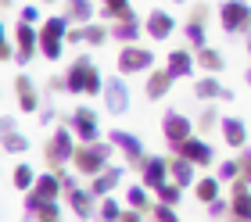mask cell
Masks as SVG:
<instances>
[{"label":"cell","mask_w":251,"mask_h":222,"mask_svg":"<svg viewBox=\"0 0 251 222\" xmlns=\"http://www.w3.org/2000/svg\"><path fill=\"white\" fill-rule=\"evenodd\" d=\"M65 75H68V93H75V97H79V93H83V97L104 93V79H100V72H97V65H94L90 54H79Z\"/></svg>","instance_id":"obj_1"},{"label":"cell","mask_w":251,"mask_h":222,"mask_svg":"<svg viewBox=\"0 0 251 222\" xmlns=\"http://www.w3.org/2000/svg\"><path fill=\"white\" fill-rule=\"evenodd\" d=\"M111 147H115L111 140H90V144H79V147H75V158H72V169L79 172V176H90V179H94L97 172L108 169Z\"/></svg>","instance_id":"obj_2"},{"label":"cell","mask_w":251,"mask_h":222,"mask_svg":"<svg viewBox=\"0 0 251 222\" xmlns=\"http://www.w3.org/2000/svg\"><path fill=\"white\" fill-rule=\"evenodd\" d=\"M68 29H72V18L61 15V18H47L40 25V54L47 61H58L65 54V43H68Z\"/></svg>","instance_id":"obj_3"},{"label":"cell","mask_w":251,"mask_h":222,"mask_svg":"<svg viewBox=\"0 0 251 222\" xmlns=\"http://www.w3.org/2000/svg\"><path fill=\"white\" fill-rule=\"evenodd\" d=\"M75 147H79V136L72 133V125H61V129H54V136L47 140V147H43V158H47L50 169L61 172L65 165H72Z\"/></svg>","instance_id":"obj_4"},{"label":"cell","mask_w":251,"mask_h":222,"mask_svg":"<svg viewBox=\"0 0 251 222\" xmlns=\"http://www.w3.org/2000/svg\"><path fill=\"white\" fill-rule=\"evenodd\" d=\"M219 25L226 36H241L251 29V7L244 0H223L219 4Z\"/></svg>","instance_id":"obj_5"},{"label":"cell","mask_w":251,"mask_h":222,"mask_svg":"<svg viewBox=\"0 0 251 222\" xmlns=\"http://www.w3.org/2000/svg\"><path fill=\"white\" fill-rule=\"evenodd\" d=\"M154 68V50H147L140 43H126L119 50V72L122 75H136V72H151Z\"/></svg>","instance_id":"obj_6"},{"label":"cell","mask_w":251,"mask_h":222,"mask_svg":"<svg viewBox=\"0 0 251 222\" xmlns=\"http://www.w3.org/2000/svg\"><path fill=\"white\" fill-rule=\"evenodd\" d=\"M68 125H72V133L79 136V144H90V140L100 136V122H97V111L86 108V104H79V108L68 115Z\"/></svg>","instance_id":"obj_7"},{"label":"cell","mask_w":251,"mask_h":222,"mask_svg":"<svg viewBox=\"0 0 251 222\" xmlns=\"http://www.w3.org/2000/svg\"><path fill=\"white\" fill-rule=\"evenodd\" d=\"M173 150H176L179 158L194 161L198 169H208V165H215V150H212V144H204V140H201V133H198V136H187L183 144H176Z\"/></svg>","instance_id":"obj_8"},{"label":"cell","mask_w":251,"mask_h":222,"mask_svg":"<svg viewBox=\"0 0 251 222\" xmlns=\"http://www.w3.org/2000/svg\"><path fill=\"white\" fill-rule=\"evenodd\" d=\"M25 215L36 222H58L61 219L58 197H40L36 190H25Z\"/></svg>","instance_id":"obj_9"},{"label":"cell","mask_w":251,"mask_h":222,"mask_svg":"<svg viewBox=\"0 0 251 222\" xmlns=\"http://www.w3.org/2000/svg\"><path fill=\"white\" fill-rule=\"evenodd\" d=\"M15 47H18V61L29 65L32 57L40 54V29H32V22L22 18L15 25Z\"/></svg>","instance_id":"obj_10"},{"label":"cell","mask_w":251,"mask_h":222,"mask_svg":"<svg viewBox=\"0 0 251 222\" xmlns=\"http://www.w3.org/2000/svg\"><path fill=\"white\" fill-rule=\"evenodd\" d=\"M104 108L111 111V115H126L129 111V86H126V79H122V72L119 75H111L108 83H104Z\"/></svg>","instance_id":"obj_11"},{"label":"cell","mask_w":251,"mask_h":222,"mask_svg":"<svg viewBox=\"0 0 251 222\" xmlns=\"http://www.w3.org/2000/svg\"><path fill=\"white\" fill-rule=\"evenodd\" d=\"M230 219L251 222V183L244 176L230 183Z\"/></svg>","instance_id":"obj_12"},{"label":"cell","mask_w":251,"mask_h":222,"mask_svg":"<svg viewBox=\"0 0 251 222\" xmlns=\"http://www.w3.org/2000/svg\"><path fill=\"white\" fill-rule=\"evenodd\" d=\"M108 140H111V144H115L119 150H122V154H126V161H129V165L136 169V172H140V165H144V144H140V136H133V133H126V129H111L108 133Z\"/></svg>","instance_id":"obj_13"},{"label":"cell","mask_w":251,"mask_h":222,"mask_svg":"<svg viewBox=\"0 0 251 222\" xmlns=\"http://www.w3.org/2000/svg\"><path fill=\"white\" fill-rule=\"evenodd\" d=\"M162 136H165L169 147H176V144H183L187 136H194V122L187 119V115H179V111H165V119H162Z\"/></svg>","instance_id":"obj_14"},{"label":"cell","mask_w":251,"mask_h":222,"mask_svg":"<svg viewBox=\"0 0 251 222\" xmlns=\"http://www.w3.org/2000/svg\"><path fill=\"white\" fill-rule=\"evenodd\" d=\"M169 176H173V169H169L165 158H158V154H147V158H144V165H140V183H144V186L158 190Z\"/></svg>","instance_id":"obj_15"},{"label":"cell","mask_w":251,"mask_h":222,"mask_svg":"<svg viewBox=\"0 0 251 222\" xmlns=\"http://www.w3.org/2000/svg\"><path fill=\"white\" fill-rule=\"evenodd\" d=\"M194 97H198V100H233V90L223 86L219 79L208 72L204 79H198V83H194Z\"/></svg>","instance_id":"obj_16"},{"label":"cell","mask_w":251,"mask_h":222,"mask_svg":"<svg viewBox=\"0 0 251 222\" xmlns=\"http://www.w3.org/2000/svg\"><path fill=\"white\" fill-rule=\"evenodd\" d=\"M144 29H147V36H151V40H169V36H173V29H176V18L169 15V11L154 7L151 15H147Z\"/></svg>","instance_id":"obj_17"},{"label":"cell","mask_w":251,"mask_h":222,"mask_svg":"<svg viewBox=\"0 0 251 222\" xmlns=\"http://www.w3.org/2000/svg\"><path fill=\"white\" fill-rule=\"evenodd\" d=\"M68 208H72L79 219H94L97 208H100V201H97L94 190H83V186H75V190L68 194Z\"/></svg>","instance_id":"obj_18"},{"label":"cell","mask_w":251,"mask_h":222,"mask_svg":"<svg viewBox=\"0 0 251 222\" xmlns=\"http://www.w3.org/2000/svg\"><path fill=\"white\" fill-rule=\"evenodd\" d=\"M15 97H18V108L25 111V115L40 108V93H36V86H32V79L25 72L15 75Z\"/></svg>","instance_id":"obj_19"},{"label":"cell","mask_w":251,"mask_h":222,"mask_svg":"<svg viewBox=\"0 0 251 222\" xmlns=\"http://www.w3.org/2000/svg\"><path fill=\"white\" fill-rule=\"evenodd\" d=\"M176 75L169 72V68H154L151 75H147V100H162L169 90H173Z\"/></svg>","instance_id":"obj_20"},{"label":"cell","mask_w":251,"mask_h":222,"mask_svg":"<svg viewBox=\"0 0 251 222\" xmlns=\"http://www.w3.org/2000/svg\"><path fill=\"white\" fill-rule=\"evenodd\" d=\"M194 65H198L194 50H169L165 68H169V72H173L176 79H190V75H194Z\"/></svg>","instance_id":"obj_21"},{"label":"cell","mask_w":251,"mask_h":222,"mask_svg":"<svg viewBox=\"0 0 251 222\" xmlns=\"http://www.w3.org/2000/svg\"><path fill=\"white\" fill-rule=\"evenodd\" d=\"M122 165H108L104 172H97V176H94V183H90V190H94L97 197H104V194H111V190H115V186L122 183Z\"/></svg>","instance_id":"obj_22"},{"label":"cell","mask_w":251,"mask_h":222,"mask_svg":"<svg viewBox=\"0 0 251 222\" xmlns=\"http://www.w3.org/2000/svg\"><path fill=\"white\" fill-rule=\"evenodd\" d=\"M219 129H223V140H226V147H248V125L241 119H223L219 122Z\"/></svg>","instance_id":"obj_23"},{"label":"cell","mask_w":251,"mask_h":222,"mask_svg":"<svg viewBox=\"0 0 251 222\" xmlns=\"http://www.w3.org/2000/svg\"><path fill=\"white\" fill-rule=\"evenodd\" d=\"M194 57H198V68H204V72H212V75L226 68V57L215 50V47H208V43L198 47V50H194Z\"/></svg>","instance_id":"obj_24"},{"label":"cell","mask_w":251,"mask_h":222,"mask_svg":"<svg viewBox=\"0 0 251 222\" xmlns=\"http://www.w3.org/2000/svg\"><path fill=\"white\" fill-rule=\"evenodd\" d=\"M169 169H173V179L183 186V190L198 183V169H194V161H187V158H179V154H176L173 161H169Z\"/></svg>","instance_id":"obj_25"},{"label":"cell","mask_w":251,"mask_h":222,"mask_svg":"<svg viewBox=\"0 0 251 222\" xmlns=\"http://www.w3.org/2000/svg\"><path fill=\"white\" fill-rule=\"evenodd\" d=\"M40 197H58V194H65V186H61V172L58 169H50V172H43V176L36 179V186H32Z\"/></svg>","instance_id":"obj_26"},{"label":"cell","mask_w":251,"mask_h":222,"mask_svg":"<svg viewBox=\"0 0 251 222\" xmlns=\"http://www.w3.org/2000/svg\"><path fill=\"white\" fill-rule=\"evenodd\" d=\"M100 11H104V18H111V22H129V18H136L133 7H129V0H100Z\"/></svg>","instance_id":"obj_27"},{"label":"cell","mask_w":251,"mask_h":222,"mask_svg":"<svg viewBox=\"0 0 251 222\" xmlns=\"http://www.w3.org/2000/svg\"><path fill=\"white\" fill-rule=\"evenodd\" d=\"M140 22L136 18H129V22H115V25H111V40H119V43H136L140 40Z\"/></svg>","instance_id":"obj_28"},{"label":"cell","mask_w":251,"mask_h":222,"mask_svg":"<svg viewBox=\"0 0 251 222\" xmlns=\"http://www.w3.org/2000/svg\"><path fill=\"white\" fill-rule=\"evenodd\" d=\"M219 186H223L219 176H204V179H198V201H201V204H212L215 197H219Z\"/></svg>","instance_id":"obj_29"},{"label":"cell","mask_w":251,"mask_h":222,"mask_svg":"<svg viewBox=\"0 0 251 222\" xmlns=\"http://www.w3.org/2000/svg\"><path fill=\"white\" fill-rule=\"evenodd\" d=\"M65 15L72 22H90L94 18V4L90 0H65Z\"/></svg>","instance_id":"obj_30"},{"label":"cell","mask_w":251,"mask_h":222,"mask_svg":"<svg viewBox=\"0 0 251 222\" xmlns=\"http://www.w3.org/2000/svg\"><path fill=\"white\" fill-rule=\"evenodd\" d=\"M147 190H151V186L136 183V186H129V194H126V201H129L133 208H140L144 215H151V197H147Z\"/></svg>","instance_id":"obj_31"},{"label":"cell","mask_w":251,"mask_h":222,"mask_svg":"<svg viewBox=\"0 0 251 222\" xmlns=\"http://www.w3.org/2000/svg\"><path fill=\"white\" fill-rule=\"evenodd\" d=\"M36 172H32V165H15V176H11V183H15V190H32L36 186Z\"/></svg>","instance_id":"obj_32"},{"label":"cell","mask_w":251,"mask_h":222,"mask_svg":"<svg viewBox=\"0 0 251 222\" xmlns=\"http://www.w3.org/2000/svg\"><path fill=\"white\" fill-rule=\"evenodd\" d=\"M108 36H111V29L97 25V22L83 25V43H90V47H100V43H108Z\"/></svg>","instance_id":"obj_33"},{"label":"cell","mask_w":251,"mask_h":222,"mask_svg":"<svg viewBox=\"0 0 251 222\" xmlns=\"http://www.w3.org/2000/svg\"><path fill=\"white\" fill-rule=\"evenodd\" d=\"M154 194H158V201H165V204H179V197H183V186H179L176 179H173V183L165 179V183L158 186Z\"/></svg>","instance_id":"obj_34"},{"label":"cell","mask_w":251,"mask_h":222,"mask_svg":"<svg viewBox=\"0 0 251 222\" xmlns=\"http://www.w3.org/2000/svg\"><path fill=\"white\" fill-rule=\"evenodd\" d=\"M219 122H223V119H219V108H204V111L198 115V133H201V136H204V133H212Z\"/></svg>","instance_id":"obj_35"},{"label":"cell","mask_w":251,"mask_h":222,"mask_svg":"<svg viewBox=\"0 0 251 222\" xmlns=\"http://www.w3.org/2000/svg\"><path fill=\"white\" fill-rule=\"evenodd\" d=\"M122 212H126V208H119V201H111L108 194L100 197V208H97V215L104 219V222H115V219H122Z\"/></svg>","instance_id":"obj_36"},{"label":"cell","mask_w":251,"mask_h":222,"mask_svg":"<svg viewBox=\"0 0 251 222\" xmlns=\"http://www.w3.org/2000/svg\"><path fill=\"white\" fill-rule=\"evenodd\" d=\"M4 150H7V154H22V150H29V136H22L18 129L15 133H4Z\"/></svg>","instance_id":"obj_37"},{"label":"cell","mask_w":251,"mask_h":222,"mask_svg":"<svg viewBox=\"0 0 251 222\" xmlns=\"http://www.w3.org/2000/svg\"><path fill=\"white\" fill-rule=\"evenodd\" d=\"M215 176H219L223 183H233V179H241V161H223V165L215 169Z\"/></svg>","instance_id":"obj_38"},{"label":"cell","mask_w":251,"mask_h":222,"mask_svg":"<svg viewBox=\"0 0 251 222\" xmlns=\"http://www.w3.org/2000/svg\"><path fill=\"white\" fill-rule=\"evenodd\" d=\"M187 40L194 47H204L208 43V36H204V22H187Z\"/></svg>","instance_id":"obj_39"},{"label":"cell","mask_w":251,"mask_h":222,"mask_svg":"<svg viewBox=\"0 0 251 222\" xmlns=\"http://www.w3.org/2000/svg\"><path fill=\"white\" fill-rule=\"evenodd\" d=\"M151 215H154L158 222H176V204L158 201V204H151Z\"/></svg>","instance_id":"obj_40"},{"label":"cell","mask_w":251,"mask_h":222,"mask_svg":"<svg viewBox=\"0 0 251 222\" xmlns=\"http://www.w3.org/2000/svg\"><path fill=\"white\" fill-rule=\"evenodd\" d=\"M204 208H208V215H212V219L230 215V201H226V197H215V201H212V204H204Z\"/></svg>","instance_id":"obj_41"},{"label":"cell","mask_w":251,"mask_h":222,"mask_svg":"<svg viewBox=\"0 0 251 222\" xmlns=\"http://www.w3.org/2000/svg\"><path fill=\"white\" fill-rule=\"evenodd\" d=\"M47 93L54 97V93H68V75H50L47 79Z\"/></svg>","instance_id":"obj_42"},{"label":"cell","mask_w":251,"mask_h":222,"mask_svg":"<svg viewBox=\"0 0 251 222\" xmlns=\"http://www.w3.org/2000/svg\"><path fill=\"white\" fill-rule=\"evenodd\" d=\"M237 161H241V176L251 183V147H241V158Z\"/></svg>","instance_id":"obj_43"},{"label":"cell","mask_w":251,"mask_h":222,"mask_svg":"<svg viewBox=\"0 0 251 222\" xmlns=\"http://www.w3.org/2000/svg\"><path fill=\"white\" fill-rule=\"evenodd\" d=\"M75 176H79L75 169H72V172H68V169H61V186H65V194H72L75 186H79V179H75Z\"/></svg>","instance_id":"obj_44"},{"label":"cell","mask_w":251,"mask_h":222,"mask_svg":"<svg viewBox=\"0 0 251 222\" xmlns=\"http://www.w3.org/2000/svg\"><path fill=\"white\" fill-rule=\"evenodd\" d=\"M208 4H198V7H190V22H204V18H208Z\"/></svg>","instance_id":"obj_45"},{"label":"cell","mask_w":251,"mask_h":222,"mask_svg":"<svg viewBox=\"0 0 251 222\" xmlns=\"http://www.w3.org/2000/svg\"><path fill=\"white\" fill-rule=\"evenodd\" d=\"M22 18H25V22H40V7L36 4H25V7H22Z\"/></svg>","instance_id":"obj_46"},{"label":"cell","mask_w":251,"mask_h":222,"mask_svg":"<svg viewBox=\"0 0 251 222\" xmlns=\"http://www.w3.org/2000/svg\"><path fill=\"white\" fill-rule=\"evenodd\" d=\"M40 122H43V125H54V122H58V111H54V108H43V111H40Z\"/></svg>","instance_id":"obj_47"},{"label":"cell","mask_w":251,"mask_h":222,"mask_svg":"<svg viewBox=\"0 0 251 222\" xmlns=\"http://www.w3.org/2000/svg\"><path fill=\"white\" fill-rule=\"evenodd\" d=\"M0 129H4V133H15V129H18L15 115H4V119H0Z\"/></svg>","instance_id":"obj_48"},{"label":"cell","mask_w":251,"mask_h":222,"mask_svg":"<svg viewBox=\"0 0 251 222\" xmlns=\"http://www.w3.org/2000/svg\"><path fill=\"white\" fill-rule=\"evenodd\" d=\"M68 43H83V25H72V29H68Z\"/></svg>","instance_id":"obj_49"},{"label":"cell","mask_w":251,"mask_h":222,"mask_svg":"<svg viewBox=\"0 0 251 222\" xmlns=\"http://www.w3.org/2000/svg\"><path fill=\"white\" fill-rule=\"evenodd\" d=\"M244 36H248V43H244V47H248V54H251V29H248V32H244Z\"/></svg>","instance_id":"obj_50"},{"label":"cell","mask_w":251,"mask_h":222,"mask_svg":"<svg viewBox=\"0 0 251 222\" xmlns=\"http://www.w3.org/2000/svg\"><path fill=\"white\" fill-rule=\"evenodd\" d=\"M11 4H15V0H0V7H4V11H7V7H11Z\"/></svg>","instance_id":"obj_51"},{"label":"cell","mask_w":251,"mask_h":222,"mask_svg":"<svg viewBox=\"0 0 251 222\" xmlns=\"http://www.w3.org/2000/svg\"><path fill=\"white\" fill-rule=\"evenodd\" d=\"M244 83H248V86H251V68H248V72H244Z\"/></svg>","instance_id":"obj_52"},{"label":"cell","mask_w":251,"mask_h":222,"mask_svg":"<svg viewBox=\"0 0 251 222\" xmlns=\"http://www.w3.org/2000/svg\"><path fill=\"white\" fill-rule=\"evenodd\" d=\"M40 4H54V0H40Z\"/></svg>","instance_id":"obj_53"},{"label":"cell","mask_w":251,"mask_h":222,"mask_svg":"<svg viewBox=\"0 0 251 222\" xmlns=\"http://www.w3.org/2000/svg\"><path fill=\"white\" fill-rule=\"evenodd\" d=\"M176 4H187V0H176Z\"/></svg>","instance_id":"obj_54"}]
</instances>
